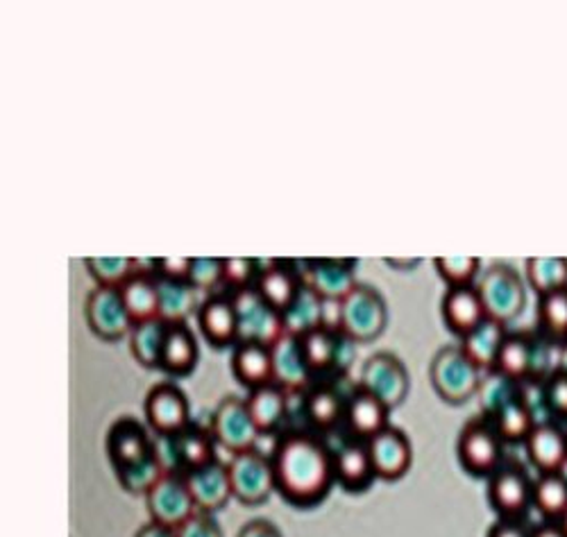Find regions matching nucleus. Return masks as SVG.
I'll use <instances>...</instances> for the list:
<instances>
[{
  "label": "nucleus",
  "instance_id": "obj_14",
  "mask_svg": "<svg viewBox=\"0 0 567 537\" xmlns=\"http://www.w3.org/2000/svg\"><path fill=\"white\" fill-rule=\"evenodd\" d=\"M365 443H368V452H370L377 478L398 481L409 472L413 461V447H411L409 435L402 428L391 424Z\"/></svg>",
  "mask_w": 567,
  "mask_h": 537
},
{
  "label": "nucleus",
  "instance_id": "obj_25",
  "mask_svg": "<svg viewBox=\"0 0 567 537\" xmlns=\"http://www.w3.org/2000/svg\"><path fill=\"white\" fill-rule=\"evenodd\" d=\"M334 474L348 493L368 490L377 478L365 441H350L334 452Z\"/></svg>",
  "mask_w": 567,
  "mask_h": 537
},
{
  "label": "nucleus",
  "instance_id": "obj_1",
  "mask_svg": "<svg viewBox=\"0 0 567 537\" xmlns=\"http://www.w3.org/2000/svg\"><path fill=\"white\" fill-rule=\"evenodd\" d=\"M270 458L277 493L293 506L320 504L337 483L334 452L309 433L284 435Z\"/></svg>",
  "mask_w": 567,
  "mask_h": 537
},
{
  "label": "nucleus",
  "instance_id": "obj_11",
  "mask_svg": "<svg viewBox=\"0 0 567 537\" xmlns=\"http://www.w3.org/2000/svg\"><path fill=\"white\" fill-rule=\"evenodd\" d=\"M144 499L151 513V521L164 524L168 528H179L188 517L198 513L186 478L179 472H166Z\"/></svg>",
  "mask_w": 567,
  "mask_h": 537
},
{
  "label": "nucleus",
  "instance_id": "obj_17",
  "mask_svg": "<svg viewBox=\"0 0 567 537\" xmlns=\"http://www.w3.org/2000/svg\"><path fill=\"white\" fill-rule=\"evenodd\" d=\"M155 452V437L151 426L136 417H118L107 433V456L114 469L132 465Z\"/></svg>",
  "mask_w": 567,
  "mask_h": 537
},
{
  "label": "nucleus",
  "instance_id": "obj_37",
  "mask_svg": "<svg viewBox=\"0 0 567 537\" xmlns=\"http://www.w3.org/2000/svg\"><path fill=\"white\" fill-rule=\"evenodd\" d=\"M320 313H322V298L313 288L302 283L298 298L291 302V307L281 313L284 329L293 335H307L316 329H320Z\"/></svg>",
  "mask_w": 567,
  "mask_h": 537
},
{
  "label": "nucleus",
  "instance_id": "obj_45",
  "mask_svg": "<svg viewBox=\"0 0 567 537\" xmlns=\"http://www.w3.org/2000/svg\"><path fill=\"white\" fill-rule=\"evenodd\" d=\"M545 409L549 420L567 422V372L556 365V370L543 381Z\"/></svg>",
  "mask_w": 567,
  "mask_h": 537
},
{
  "label": "nucleus",
  "instance_id": "obj_55",
  "mask_svg": "<svg viewBox=\"0 0 567 537\" xmlns=\"http://www.w3.org/2000/svg\"><path fill=\"white\" fill-rule=\"evenodd\" d=\"M560 526H563V530H565V535H567V513L560 517V521H558Z\"/></svg>",
  "mask_w": 567,
  "mask_h": 537
},
{
  "label": "nucleus",
  "instance_id": "obj_26",
  "mask_svg": "<svg viewBox=\"0 0 567 537\" xmlns=\"http://www.w3.org/2000/svg\"><path fill=\"white\" fill-rule=\"evenodd\" d=\"M198 354H200V348H198L196 331L186 322L171 324L166 340H164L159 370H164L168 374H177V376L188 374L196 368Z\"/></svg>",
  "mask_w": 567,
  "mask_h": 537
},
{
  "label": "nucleus",
  "instance_id": "obj_19",
  "mask_svg": "<svg viewBox=\"0 0 567 537\" xmlns=\"http://www.w3.org/2000/svg\"><path fill=\"white\" fill-rule=\"evenodd\" d=\"M200 333L214 348H229L239 343V316L231 296L212 292L198 307Z\"/></svg>",
  "mask_w": 567,
  "mask_h": 537
},
{
  "label": "nucleus",
  "instance_id": "obj_24",
  "mask_svg": "<svg viewBox=\"0 0 567 537\" xmlns=\"http://www.w3.org/2000/svg\"><path fill=\"white\" fill-rule=\"evenodd\" d=\"M302 272L291 261H270L261 268V275L257 279V290L261 298L272 304L277 311H287L291 302L298 298L302 288Z\"/></svg>",
  "mask_w": 567,
  "mask_h": 537
},
{
  "label": "nucleus",
  "instance_id": "obj_31",
  "mask_svg": "<svg viewBox=\"0 0 567 537\" xmlns=\"http://www.w3.org/2000/svg\"><path fill=\"white\" fill-rule=\"evenodd\" d=\"M157 277V275H155ZM159 288V318L168 324L186 322V318L198 311V288L188 279L157 277Z\"/></svg>",
  "mask_w": 567,
  "mask_h": 537
},
{
  "label": "nucleus",
  "instance_id": "obj_5",
  "mask_svg": "<svg viewBox=\"0 0 567 537\" xmlns=\"http://www.w3.org/2000/svg\"><path fill=\"white\" fill-rule=\"evenodd\" d=\"M227 469L234 499H239L241 504H264L277 490L272 458H268L259 450L234 454L227 463Z\"/></svg>",
  "mask_w": 567,
  "mask_h": 537
},
{
  "label": "nucleus",
  "instance_id": "obj_13",
  "mask_svg": "<svg viewBox=\"0 0 567 537\" xmlns=\"http://www.w3.org/2000/svg\"><path fill=\"white\" fill-rule=\"evenodd\" d=\"M146 424L155 435H177L192 424V406L175 383H157L144 402Z\"/></svg>",
  "mask_w": 567,
  "mask_h": 537
},
{
  "label": "nucleus",
  "instance_id": "obj_30",
  "mask_svg": "<svg viewBox=\"0 0 567 537\" xmlns=\"http://www.w3.org/2000/svg\"><path fill=\"white\" fill-rule=\"evenodd\" d=\"M348 400L341 395L337 385H316L309 388L305 397V417L311 426L320 431H332L346 422Z\"/></svg>",
  "mask_w": 567,
  "mask_h": 537
},
{
  "label": "nucleus",
  "instance_id": "obj_36",
  "mask_svg": "<svg viewBox=\"0 0 567 537\" xmlns=\"http://www.w3.org/2000/svg\"><path fill=\"white\" fill-rule=\"evenodd\" d=\"M168 322L162 318L148 320V322H138L130 331V350L132 357L146 368H159L162 361V350H164V340L168 333Z\"/></svg>",
  "mask_w": 567,
  "mask_h": 537
},
{
  "label": "nucleus",
  "instance_id": "obj_41",
  "mask_svg": "<svg viewBox=\"0 0 567 537\" xmlns=\"http://www.w3.org/2000/svg\"><path fill=\"white\" fill-rule=\"evenodd\" d=\"M86 272L96 281V286L121 288L138 268L132 257H89L84 259Z\"/></svg>",
  "mask_w": 567,
  "mask_h": 537
},
{
  "label": "nucleus",
  "instance_id": "obj_56",
  "mask_svg": "<svg viewBox=\"0 0 567 537\" xmlns=\"http://www.w3.org/2000/svg\"><path fill=\"white\" fill-rule=\"evenodd\" d=\"M560 474H563V476H565V481H567V465L563 467V472H560Z\"/></svg>",
  "mask_w": 567,
  "mask_h": 537
},
{
  "label": "nucleus",
  "instance_id": "obj_44",
  "mask_svg": "<svg viewBox=\"0 0 567 537\" xmlns=\"http://www.w3.org/2000/svg\"><path fill=\"white\" fill-rule=\"evenodd\" d=\"M261 268L259 259L252 257H223V283L231 292L255 288Z\"/></svg>",
  "mask_w": 567,
  "mask_h": 537
},
{
  "label": "nucleus",
  "instance_id": "obj_15",
  "mask_svg": "<svg viewBox=\"0 0 567 537\" xmlns=\"http://www.w3.org/2000/svg\"><path fill=\"white\" fill-rule=\"evenodd\" d=\"M272 352V383H277L287 393H302L309 390V381L313 376L311 365L305 357L302 338L293 333H284L275 345H270Z\"/></svg>",
  "mask_w": 567,
  "mask_h": 537
},
{
  "label": "nucleus",
  "instance_id": "obj_7",
  "mask_svg": "<svg viewBox=\"0 0 567 537\" xmlns=\"http://www.w3.org/2000/svg\"><path fill=\"white\" fill-rule=\"evenodd\" d=\"M477 290L484 300L488 318L502 324L515 320L519 311L525 309V283L513 268L504 264H495L493 268H488L477 281Z\"/></svg>",
  "mask_w": 567,
  "mask_h": 537
},
{
  "label": "nucleus",
  "instance_id": "obj_12",
  "mask_svg": "<svg viewBox=\"0 0 567 537\" xmlns=\"http://www.w3.org/2000/svg\"><path fill=\"white\" fill-rule=\"evenodd\" d=\"M361 388L380 397L389 409H395L409 393V372L391 352L372 354L361 365Z\"/></svg>",
  "mask_w": 567,
  "mask_h": 537
},
{
  "label": "nucleus",
  "instance_id": "obj_10",
  "mask_svg": "<svg viewBox=\"0 0 567 537\" xmlns=\"http://www.w3.org/2000/svg\"><path fill=\"white\" fill-rule=\"evenodd\" d=\"M84 318L89 329L103 340H121L134 329V320L123 302L121 288L96 286L84 300Z\"/></svg>",
  "mask_w": 567,
  "mask_h": 537
},
{
  "label": "nucleus",
  "instance_id": "obj_53",
  "mask_svg": "<svg viewBox=\"0 0 567 537\" xmlns=\"http://www.w3.org/2000/svg\"><path fill=\"white\" fill-rule=\"evenodd\" d=\"M532 537H567L558 521H543L540 526L532 528Z\"/></svg>",
  "mask_w": 567,
  "mask_h": 537
},
{
  "label": "nucleus",
  "instance_id": "obj_42",
  "mask_svg": "<svg viewBox=\"0 0 567 537\" xmlns=\"http://www.w3.org/2000/svg\"><path fill=\"white\" fill-rule=\"evenodd\" d=\"M519 393H523V383H515L495 370L486 372V376L482 379V385H480V393H477L484 417H491L502 404L517 397Z\"/></svg>",
  "mask_w": 567,
  "mask_h": 537
},
{
  "label": "nucleus",
  "instance_id": "obj_57",
  "mask_svg": "<svg viewBox=\"0 0 567 537\" xmlns=\"http://www.w3.org/2000/svg\"><path fill=\"white\" fill-rule=\"evenodd\" d=\"M565 437H567V424H565Z\"/></svg>",
  "mask_w": 567,
  "mask_h": 537
},
{
  "label": "nucleus",
  "instance_id": "obj_28",
  "mask_svg": "<svg viewBox=\"0 0 567 537\" xmlns=\"http://www.w3.org/2000/svg\"><path fill=\"white\" fill-rule=\"evenodd\" d=\"M246 404L259 433L264 435V433H272L284 424V420H287L291 395L287 390H281L277 383H266L261 388L250 390Z\"/></svg>",
  "mask_w": 567,
  "mask_h": 537
},
{
  "label": "nucleus",
  "instance_id": "obj_35",
  "mask_svg": "<svg viewBox=\"0 0 567 537\" xmlns=\"http://www.w3.org/2000/svg\"><path fill=\"white\" fill-rule=\"evenodd\" d=\"M346 343H350L346 335L327 331L322 327L302 335V348H305V357L311 365V372L324 374V372L337 370L341 365V354H343Z\"/></svg>",
  "mask_w": 567,
  "mask_h": 537
},
{
  "label": "nucleus",
  "instance_id": "obj_46",
  "mask_svg": "<svg viewBox=\"0 0 567 537\" xmlns=\"http://www.w3.org/2000/svg\"><path fill=\"white\" fill-rule=\"evenodd\" d=\"M188 281H192L198 290L212 292L216 286L223 283V257H192V272H188Z\"/></svg>",
  "mask_w": 567,
  "mask_h": 537
},
{
  "label": "nucleus",
  "instance_id": "obj_51",
  "mask_svg": "<svg viewBox=\"0 0 567 537\" xmlns=\"http://www.w3.org/2000/svg\"><path fill=\"white\" fill-rule=\"evenodd\" d=\"M236 537H281L279 528L266 519H252L248 521Z\"/></svg>",
  "mask_w": 567,
  "mask_h": 537
},
{
  "label": "nucleus",
  "instance_id": "obj_23",
  "mask_svg": "<svg viewBox=\"0 0 567 537\" xmlns=\"http://www.w3.org/2000/svg\"><path fill=\"white\" fill-rule=\"evenodd\" d=\"M346 426L357 441H370V437L391 426V409L380 397H374L365 388L359 385L348 397Z\"/></svg>",
  "mask_w": 567,
  "mask_h": 537
},
{
  "label": "nucleus",
  "instance_id": "obj_33",
  "mask_svg": "<svg viewBox=\"0 0 567 537\" xmlns=\"http://www.w3.org/2000/svg\"><path fill=\"white\" fill-rule=\"evenodd\" d=\"M506 333H508L506 324L493 318H486L475 331L461 338V350L477 368H482L484 372H491L495 368V359L499 354Z\"/></svg>",
  "mask_w": 567,
  "mask_h": 537
},
{
  "label": "nucleus",
  "instance_id": "obj_34",
  "mask_svg": "<svg viewBox=\"0 0 567 537\" xmlns=\"http://www.w3.org/2000/svg\"><path fill=\"white\" fill-rule=\"evenodd\" d=\"M538 335H543L554 348L567 345V286L538 296L536 307Z\"/></svg>",
  "mask_w": 567,
  "mask_h": 537
},
{
  "label": "nucleus",
  "instance_id": "obj_39",
  "mask_svg": "<svg viewBox=\"0 0 567 537\" xmlns=\"http://www.w3.org/2000/svg\"><path fill=\"white\" fill-rule=\"evenodd\" d=\"M116 478L121 483V487L130 495H138V497H146L155 483L166 474V467L162 463V458L157 456V450L153 454H148L146 458H141L132 465L118 467L114 469Z\"/></svg>",
  "mask_w": 567,
  "mask_h": 537
},
{
  "label": "nucleus",
  "instance_id": "obj_6",
  "mask_svg": "<svg viewBox=\"0 0 567 537\" xmlns=\"http://www.w3.org/2000/svg\"><path fill=\"white\" fill-rule=\"evenodd\" d=\"M231 300L236 307V316H239V343L241 340H250V343H261L270 348L287 333L281 311L268 304L257 288L231 292Z\"/></svg>",
  "mask_w": 567,
  "mask_h": 537
},
{
  "label": "nucleus",
  "instance_id": "obj_16",
  "mask_svg": "<svg viewBox=\"0 0 567 537\" xmlns=\"http://www.w3.org/2000/svg\"><path fill=\"white\" fill-rule=\"evenodd\" d=\"M300 272H302V281L309 288H313L320 298L343 300L359 283L354 259H334V257L307 259Z\"/></svg>",
  "mask_w": 567,
  "mask_h": 537
},
{
  "label": "nucleus",
  "instance_id": "obj_4",
  "mask_svg": "<svg viewBox=\"0 0 567 537\" xmlns=\"http://www.w3.org/2000/svg\"><path fill=\"white\" fill-rule=\"evenodd\" d=\"M456 454L470 474L491 476L504 465V441L486 417L470 420L458 435Z\"/></svg>",
  "mask_w": 567,
  "mask_h": 537
},
{
  "label": "nucleus",
  "instance_id": "obj_48",
  "mask_svg": "<svg viewBox=\"0 0 567 537\" xmlns=\"http://www.w3.org/2000/svg\"><path fill=\"white\" fill-rule=\"evenodd\" d=\"M153 261V272L157 277L188 279V272H192V257H157Z\"/></svg>",
  "mask_w": 567,
  "mask_h": 537
},
{
  "label": "nucleus",
  "instance_id": "obj_8",
  "mask_svg": "<svg viewBox=\"0 0 567 537\" xmlns=\"http://www.w3.org/2000/svg\"><path fill=\"white\" fill-rule=\"evenodd\" d=\"M488 502L504 519H523L534 508V478L517 463H504L488 476Z\"/></svg>",
  "mask_w": 567,
  "mask_h": 537
},
{
  "label": "nucleus",
  "instance_id": "obj_38",
  "mask_svg": "<svg viewBox=\"0 0 567 537\" xmlns=\"http://www.w3.org/2000/svg\"><path fill=\"white\" fill-rule=\"evenodd\" d=\"M534 508L545 521H560L567 513V481L560 472L538 474L534 481Z\"/></svg>",
  "mask_w": 567,
  "mask_h": 537
},
{
  "label": "nucleus",
  "instance_id": "obj_49",
  "mask_svg": "<svg viewBox=\"0 0 567 537\" xmlns=\"http://www.w3.org/2000/svg\"><path fill=\"white\" fill-rule=\"evenodd\" d=\"M320 327L343 335V300L339 298H322Z\"/></svg>",
  "mask_w": 567,
  "mask_h": 537
},
{
  "label": "nucleus",
  "instance_id": "obj_52",
  "mask_svg": "<svg viewBox=\"0 0 567 537\" xmlns=\"http://www.w3.org/2000/svg\"><path fill=\"white\" fill-rule=\"evenodd\" d=\"M134 537H177V530L168 528L164 524H157V521H148L146 526H141L136 530Z\"/></svg>",
  "mask_w": 567,
  "mask_h": 537
},
{
  "label": "nucleus",
  "instance_id": "obj_27",
  "mask_svg": "<svg viewBox=\"0 0 567 537\" xmlns=\"http://www.w3.org/2000/svg\"><path fill=\"white\" fill-rule=\"evenodd\" d=\"M231 372L246 388L255 390L272 383V352L268 345L241 340L231 354Z\"/></svg>",
  "mask_w": 567,
  "mask_h": 537
},
{
  "label": "nucleus",
  "instance_id": "obj_20",
  "mask_svg": "<svg viewBox=\"0 0 567 537\" xmlns=\"http://www.w3.org/2000/svg\"><path fill=\"white\" fill-rule=\"evenodd\" d=\"M441 313H443L447 329L461 338L475 331L488 318L484 300L477 290V283L447 288L443 296Z\"/></svg>",
  "mask_w": 567,
  "mask_h": 537
},
{
  "label": "nucleus",
  "instance_id": "obj_3",
  "mask_svg": "<svg viewBox=\"0 0 567 537\" xmlns=\"http://www.w3.org/2000/svg\"><path fill=\"white\" fill-rule=\"evenodd\" d=\"M389 322V309L382 292L357 283L343 298V335L350 343H370L384 331Z\"/></svg>",
  "mask_w": 567,
  "mask_h": 537
},
{
  "label": "nucleus",
  "instance_id": "obj_40",
  "mask_svg": "<svg viewBox=\"0 0 567 537\" xmlns=\"http://www.w3.org/2000/svg\"><path fill=\"white\" fill-rule=\"evenodd\" d=\"M527 279L538 296L567 286V259L532 257L527 259Z\"/></svg>",
  "mask_w": 567,
  "mask_h": 537
},
{
  "label": "nucleus",
  "instance_id": "obj_2",
  "mask_svg": "<svg viewBox=\"0 0 567 537\" xmlns=\"http://www.w3.org/2000/svg\"><path fill=\"white\" fill-rule=\"evenodd\" d=\"M484 370L477 368L461 345L443 348L432 361V383L436 393L450 404H463L480 393Z\"/></svg>",
  "mask_w": 567,
  "mask_h": 537
},
{
  "label": "nucleus",
  "instance_id": "obj_22",
  "mask_svg": "<svg viewBox=\"0 0 567 537\" xmlns=\"http://www.w3.org/2000/svg\"><path fill=\"white\" fill-rule=\"evenodd\" d=\"M536 363H538V335H532L525 331H508L493 370L515 383H525L536 376Z\"/></svg>",
  "mask_w": 567,
  "mask_h": 537
},
{
  "label": "nucleus",
  "instance_id": "obj_50",
  "mask_svg": "<svg viewBox=\"0 0 567 537\" xmlns=\"http://www.w3.org/2000/svg\"><path fill=\"white\" fill-rule=\"evenodd\" d=\"M488 537H532V528L523 519H504L495 521L488 530Z\"/></svg>",
  "mask_w": 567,
  "mask_h": 537
},
{
  "label": "nucleus",
  "instance_id": "obj_29",
  "mask_svg": "<svg viewBox=\"0 0 567 537\" xmlns=\"http://www.w3.org/2000/svg\"><path fill=\"white\" fill-rule=\"evenodd\" d=\"M121 296L134 324L159 318V288H157L155 272L136 270L121 286Z\"/></svg>",
  "mask_w": 567,
  "mask_h": 537
},
{
  "label": "nucleus",
  "instance_id": "obj_47",
  "mask_svg": "<svg viewBox=\"0 0 567 537\" xmlns=\"http://www.w3.org/2000/svg\"><path fill=\"white\" fill-rule=\"evenodd\" d=\"M177 530V537H223V528L212 513L198 510L188 517Z\"/></svg>",
  "mask_w": 567,
  "mask_h": 537
},
{
  "label": "nucleus",
  "instance_id": "obj_43",
  "mask_svg": "<svg viewBox=\"0 0 567 537\" xmlns=\"http://www.w3.org/2000/svg\"><path fill=\"white\" fill-rule=\"evenodd\" d=\"M434 268L441 275V279L452 286H472L477 281V275L482 270V259L480 257H436Z\"/></svg>",
  "mask_w": 567,
  "mask_h": 537
},
{
  "label": "nucleus",
  "instance_id": "obj_9",
  "mask_svg": "<svg viewBox=\"0 0 567 537\" xmlns=\"http://www.w3.org/2000/svg\"><path fill=\"white\" fill-rule=\"evenodd\" d=\"M209 428L216 437V443L223 450H227L231 456L255 450L261 435L248 411L246 400L241 397H225L216 406Z\"/></svg>",
  "mask_w": 567,
  "mask_h": 537
},
{
  "label": "nucleus",
  "instance_id": "obj_21",
  "mask_svg": "<svg viewBox=\"0 0 567 537\" xmlns=\"http://www.w3.org/2000/svg\"><path fill=\"white\" fill-rule=\"evenodd\" d=\"M184 478L188 490H192L196 508L203 513H216L229 499H234L227 463H220L218 458L212 461L209 465L186 472Z\"/></svg>",
  "mask_w": 567,
  "mask_h": 537
},
{
  "label": "nucleus",
  "instance_id": "obj_54",
  "mask_svg": "<svg viewBox=\"0 0 567 537\" xmlns=\"http://www.w3.org/2000/svg\"><path fill=\"white\" fill-rule=\"evenodd\" d=\"M563 350V354H560V361H558V368H563L565 372H567V345L565 348H560Z\"/></svg>",
  "mask_w": 567,
  "mask_h": 537
},
{
  "label": "nucleus",
  "instance_id": "obj_18",
  "mask_svg": "<svg viewBox=\"0 0 567 537\" xmlns=\"http://www.w3.org/2000/svg\"><path fill=\"white\" fill-rule=\"evenodd\" d=\"M525 452L529 463L538 469V474L563 472V467L567 465L565 426L554 420L536 422V426L525 441Z\"/></svg>",
  "mask_w": 567,
  "mask_h": 537
},
{
  "label": "nucleus",
  "instance_id": "obj_32",
  "mask_svg": "<svg viewBox=\"0 0 567 537\" xmlns=\"http://www.w3.org/2000/svg\"><path fill=\"white\" fill-rule=\"evenodd\" d=\"M495 431L499 433V437L504 441V445H525V441L529 437L532 428L536 426V415L534 411L527 406V402L523 400V393L517 397L508 400L506 404H502L491 417H486Z\"/></svg>",
  "mask_w": 567,
  "mask_h": 537
}]
</instances>
